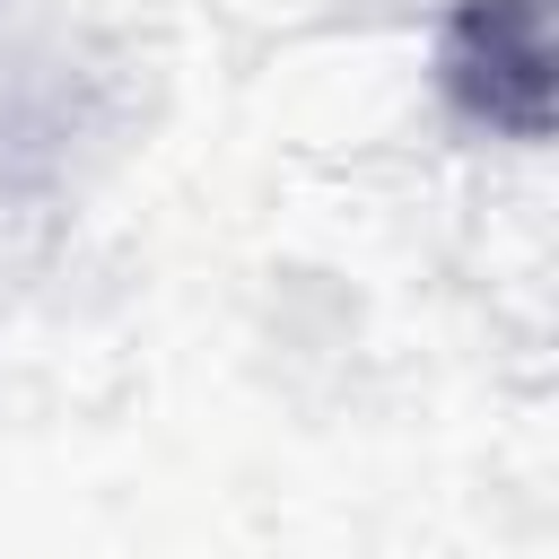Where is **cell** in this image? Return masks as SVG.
<instances>
[{"label": "cell", "instance_id": "cell-1", "mask_svg": "<svg viewBox=\"0 0 559 559\" xmlns=\"http://www.w3.org/2000/svg\"><path fill=\"white\" fill-rule=\"evenodd\" d=\"M445 96L515 140L550 131V9L542 0H463L437 44Z\"/></svg>", "mask_w": 559, "mask_h": 559}]
</instances>
